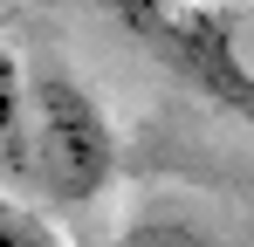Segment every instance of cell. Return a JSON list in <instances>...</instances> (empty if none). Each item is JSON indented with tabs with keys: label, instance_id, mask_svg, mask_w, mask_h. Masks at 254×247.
Here are the masks:
<instances>
[{
	"label": "cell",
	"instance_id": "5",
	"mask_svg": "<svg viewBox=\"0 0 254 247\" xmlns=\"http://www.w3.org/2000/svg\"><path fill=\"white\" fill-rule=\"evenodd\" d=\"M0 247H69V241L55 234L48 213H35V206H21V199L0 192Z\"/></svg>",
	"mask_w": 254,
	"mask_h": 247
},
{
	"label": "cell",
	"instance_id": "4",
	"mask_svg": "<svg viewBox=\"0 0 254 247\" xmlns=\"http://www.w3.org/2000/svg\"><path fill=\"white\" fill-rule=\"evenodd\" d=\"M110 247H220V234L192 213H137V220H124V234Z\"/></svg>",
	"mask_w": 254,
	"mask_h": 247
},
{
	"label": "cell",
	"instance_id": "1",
	"mask_svg": "<svg viewBox=\"0 0 254 247\" xmlns=\"http://www.w3.org/2000/svg\"><path fill=\"white\" fill-rule=\"evenodd\" d=\"M151 62L254 124V0H96Z\"/></svg>",
	"mask_w": 254,
	"mask_h": 247
},
{
	"label": "cell",
	"instance_id": "2",
	"mask_svg": "<svg viewBox=\"0 0 254 247\" xmlns=\"http://www.w3.org/2000/svg\"><path fill=\"white\" fill-rule=\"evenodd\" d=\"M117 179V130L83 76L35 69V185L55 206H89Z\"/></svg>",
	"mask_w": 254,
	"mask_h": 247
},
{
	"label": "cell",
	"instance_id": "3",
	"mask_svg": "<svg viewBox=\"0 0 254 247\" xmlns=\"http://www.w3.org/2000/svg\"><path fill=\"white\" fill-rule=\"evenodd\" d=\"M0 179L35 185V76L0 41Z\"/></svg>",
	"mask_w": 254,
	"mask_h": 247
}]
</instances>
